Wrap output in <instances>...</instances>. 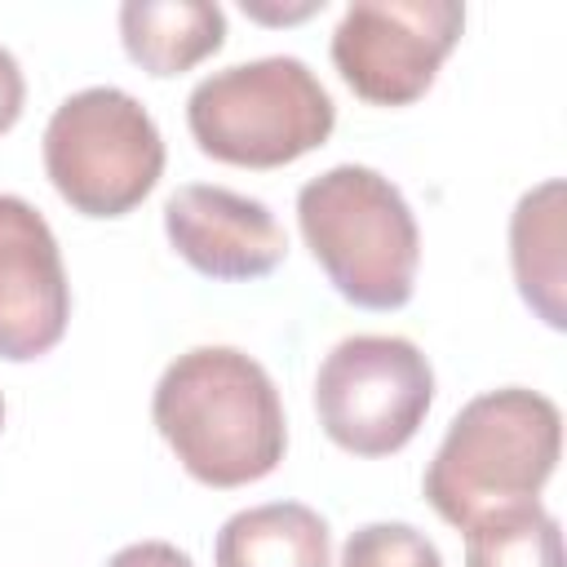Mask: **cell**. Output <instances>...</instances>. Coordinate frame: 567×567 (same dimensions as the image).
I'll list each match as a JSON object with an SVG mask.
<instances>
[{
    "instance_id": "obj_1",
    "label": "cell",
    "mask_w": 567,
    "mask_h": 567,
    "mask_svg": "<svg viewBox=\"0 0 567 567\" xmlns=\"http://www.w3.org/2000/svg\"><path fill=\"white\" fill-rule=\"evenodd\" d=\"M151 421L182 470L208 487L266 478L288 447V421L270 372L235 346L177 354L151 394Z\"/></svg>"
},
{
    "instance_id": "obj_2",
    "label": "cell",
    "mask_w": 567,
    "mask_h": 567,
    "mask_svg": "<svg viewBox=\"0 0 567 567\" xmlns=\"http://www.w3.org/2000/svg\"><path fill=\"white\" fill-rule=\"evenodd\" d=\"M563 452V412L527 385H501L470 399L434 461L425 465V501L452 527H470L492 509L536 501Z\"/></svg>"
},
{
    "instance_id": "obj_3",
    "label": "cell",
    "mask_w": 567,
    "mask_h": 567,
    "mask_svg": "<svg viewBox=\"0 0 567 567\" xmlns=\"http://www.w3.org/2000/svg\"><path fill=\"white\" fill-rule=\"evenodd\" d=\"M297 221L328 284L350 306L399 310L412 301L421 230L390 177L368 164H337L297 190Z\"/></svg>"
},
{
    "instance_id": "obj_4",
    "label": "cell",
    "mask_w": 567,
    "mask_h": 567,
    "mask_svg": "<svg viewBox=\"0 0 567 567\" xmlns=\"http://www.w3.org/2000/svg\"><path fill=\"white\" fill-rule=\"evenodd\" d=\"M186 124L221 164L279 168L328 142L337 106L301 58L270 53L204 75L186 97Z\"/></svg>"
},
{
    "instance_id": "obj_5",
    "label": "cell",
    "mask_w": 567,
    "mask_h": 567,
    "mask_svg": "<svg viewBox=\"0 0 567 567\" xmlns=\"http://www.w3.org/2000/svg\"><path fill=\"white\" fill-rule=\"evenodd\" d=\"M44 173L75 213L124 217L164 173L159 124L115 84L80 89L44 124Z\"/></svg>"
},
{
    "instance_id": "obj_6",
    "label": "cell",
    "mask_w": 567,
    "mask_h": 567,
    "mask_svg": "<svg viewBox=\"0 0 567 567\" xmlns=\"http://www.w3.org/2000/svg\"><path fill=\"white\" fill-rule=\"evenodd\" d=\"M434 403V368L408 337L359 332L337 341L315 377L323 434L354 456L399 452Z\"/></svg>"
},
{
    "instance_id": "obj_7",
    "label": "cell",
    "mask_w": 567,
    "mask_h": 567,
    "mask_svg": "<svg viewBox=\"0 0 567 567\" xmlns=\"http://www.w3.org/2000/svg\"><path fill=\"white\" fill-rule=\"evenodd\" d=\"M461 27L456 0H354L332 31V62L363 102L408 106L434 84Z\"/></svg>"
},
{
    "instance_id": "obj_8",
    "label": "cell",
    "mask_w": 567,
    "mask_h": 567,
    "mask_svg": "<svg viewBox=\"0 0 567 567\" xmlns=\"http://www.w3.org/2000/svg\"><path fill=\"white\" fill-rule=\"evenodd\" d=\"M66 319L71 284L44 213L22 195H0V359L49 354Z\"/></svg>"
},
{
    "instance_id": "obj_9",
    "label": "cell",
    "mask_w": 567,
    "mask_h": 567,
    "mask_svg": "<svg viewBox=\"0 0 567 567\" xmlns=\"http://www.w3.org/2000/svg\"><path fill=\"white\" fill-rule=\"evenodd\" d=\"M164 235L208 279H261L288 252V235L261 199L208 182H186L164 199Z\"/></svg>"
},
{
    "instance_id": "obj_10",
    "label": "cell",
    "mask_w": 567,
    "mask_h": 567,
    "mask_svg": "<svg viewBox=\"0 0 567 567\" xmlns=\"http://www.w3.org/2000/svg\"><path fill=\"white\" fill-rule=\"evenodd\" d=\"M120 40L151 75H182L226 40V13L208 0H124Z\"/></svg>"
},
{
    "instance_id": "obj_11",
    "label": "cell",
    "mask_w": 567,
    "mask_h": 567,
    "mask_svg": "<svg viewBox=\"0 0 567 567\" xmlns=\"http://www.w3.org/2000/svg\"><path fill=\"white\" fill-rule=\"evenodd\" d=\"M328 523L301 501H266L221 523L213 540L217 567H328Z\"/></svg>"
},
{
    "instance_id": "obj_12",
    "label": "cell",
    "mask_w": 567,
    "mask_h": 567,
    "mask_svg": "<svg viewBox=\"0 0 567 567\" xmlns=\"http://www.w3.org/2000/svg\"><path fill=\"white\" fill-rule=\"evenodd\" d=\"M509 261L523 301L563 328V182L549 177L514 204L509 217Z\"/></svg>"
},
{
    "instance_id": "obj_13",
    "label": "cell",
    "mask_w": 567,
    "mask_h": 567,
    "mask_svg": "<svg viewBox=\"0 0 567 567\" xmlns=\"http://www.w3.org/2000/svg\"><path fill=\"white\" fill-rule=\"evenodd\" d=\"M465 567H563L558 518L540 501L483 514L465 527Z\"/></svg>"
},
{
    "instance_id": "obj_14",
    "label": "cell",
    "mask_w": 567,
    "mask_h": 567,
    "mask_svg": "<svg viewBox=\"0 0 567 567\" xmlns=\"http://www.w3.org/2000/svg\"><path fill=\"white\" fill-rule=\"evenodd\" d=\"M341 567H443L434 540L412 523H363L341 549Z\"/></svg>"
},
{
    "instance_id": "obj_15",
    "label": "cell",
    "mask_w": 567,
    "mask_h": 567,
    "mask_svg": "<svg viewBox=\"0 0 567 567\" xmlns=\"http://www.w3.org/2000/svg\"><path fill=\"white\" fill-rule=\"evenodd\" d=\"M106 567H195V563L186 549H177L168 540H133V545L115 549Z\"/></svg>"
},
{
    "instance_id": "obj_16",
    "label": "cell",
    "mask_w": 567,
    "mask_h": 567,
    "mask_svg": "<svg viewBox=\"0 0 567 567\" xmlns=\"http://www.w3.org/2000/svg\"><path fill=\"white\" fill-rule=\"evenodd\" d=\"M22 102H27V80H22V66L18 58L0 44V133H9L22 115Z\"/></svg>"
},
{
    "instance_id": "obj_17",
    "label": "cell",
    "mask_w": 567,
    "mask_h": 567,
    "mask_svg": "<svg viewBox=\"0 0 567 567\" xmlns=\"http://www.w3.org/2000/svg\"><path fill=\"white\" fill-rule=\"evenodd\" d=\"M315 9H323V0H306V4H297V9H266V4H248V0H244V13H248V18H261V22H292V18H310Z\"/></svg>"
},
{
    "instance_id": "obj_18",
    "label": "cell",
    "mask_w": 567,
    "mask_h": 567,
    "mask_svg": "<svg viewBox=\"0 0 567 567\" xmlns=\"http://www.w3.org/2000/svg\"><path fill=\"white\" fill-rule=\"evenodd\" d=\"M0 430H4V394H0Z\"/></svg>"
}]
</instances>
